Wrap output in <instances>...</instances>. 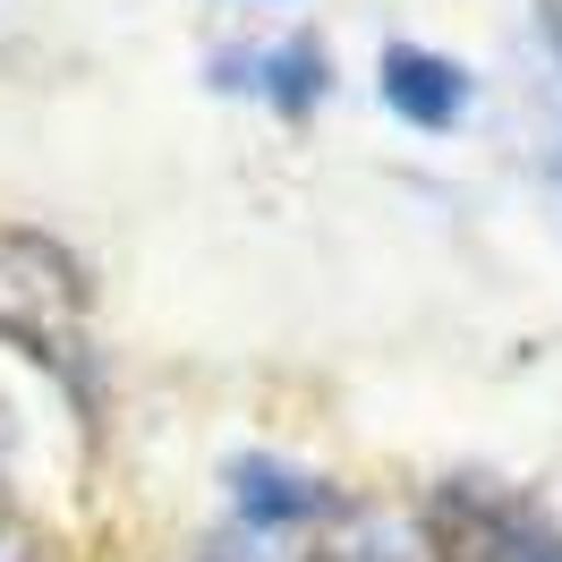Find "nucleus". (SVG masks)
<instances>
[{
    "mask_svg": "<svg viewBox=\"0 0 562 562\" xmlns=\"http://www.w3.org/2000/svg\"><path fill=\"white\" fill-rule=\"evenodd\" d=\"M375 94L401 128H418V137H452L469 103H477V77L460 69L452 52H426V43H384L375 52Z\"/></svg>",
    "mask_w": 562,
    "mask_h": 562,
    "instance_id": "f257e3e1",
    "label": "nucleus"
},
{
    "mask_svg": "<svg viewBox=\"0 0 562 562\" xmlns=\"http://www.w3.org/2000/svg\"><path fill=\"white\" fill-rule=\"evenodd\" d=\"M537 35H546V60L562 77V0H537Z\"/></svg>",
    "mask_w": 562,
    "mask_h": 562,
    "instance_id": "39448f33",
    "label": "nucleus"
},
{
    "mask_svg": "<svg viewBox=\"0 0 562 562\" xmlns=\"http://www.w3.org/2000/svg\"><path fill=\"white\" fill-rule=\"evenodd\" d=\"M316 562H418L401 537H384V528H367L358 546H333V554H316Z\"/></svg>",
    "mask_w": 562,
    "mask_h": 562,
    "instance_id": "20e7f679",
    "label": "nucleus"
},
{
    "mask_svg": "<svg viewBox=\"0 0 562 562\" xmlns=\"http://www.w3.org/2000/svg\"><path fill=\"white\" fill-rule=\"evenodd\" d=\"M222 486H231V512H239L256 537H273V528H307V520L333 512V486H316L307 469H290V460H273V452H239Z\"/></svg>",
    "mask_w": 562,
    "mask_h": 562,
    "instance_id": "7ed1b4c3",
    "label": "nucleus"
},
{
    "mask_svg": "<svg viewBox=\"0 0 562 562\" xmlns=\"http://www.w3.org/2000/svg\"><path fill=\"white\" fill-rule=\"evenodd\" d=\"M213 86H231V94H265L281 120H307V111L333 94V52H324L316 35L265 43V52H213Z\"/></svg>",
    "mask_w": 562,
    "mask_h": 562,
    "instance_id": "f03ea898",
    "label": "nucleus"
},
{
    "mask_svg": "<svg viewBox=\"0 0 562 562\" xmlns=\"http://www.w3.org/2000/svg\"><path fill=\"white\" fill-rule=\"evenodd\" d=\"M554 188H562V137H554Z\"/></svg>",
    "mask_w": 562,
    "mask_h": 562,
    "instance_id": "423d86ee",
    "label": "nucleus"
}]
</instances>
